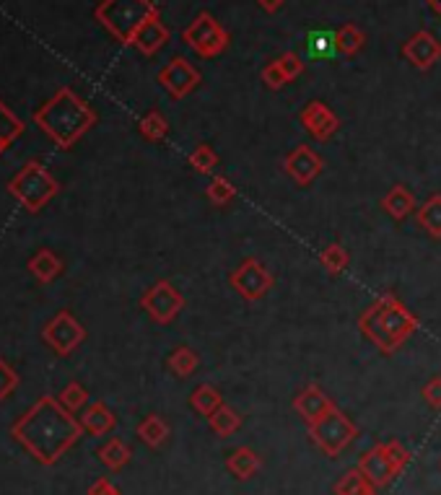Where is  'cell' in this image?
Returning <instances> with one entry per match:
<instances>
[{"instance_id": "obj_30", "label": "cell", "mask_w": 441, "mask_h": 495, "mask_svg": "<svg viewBox=\"0 0 441 495\" xmlns=\"http://www.w3.org/2000/svg\"><path fill=\"white\" fill-rule=\"evenodd\" d=\"M24 135V120H21L19 114H14V112L8 110L5 104H3V99H0V156L11 148V143Z\"/></svg>"}, {"instance_id": "obj_29", "label": "cell", "mask_w": 441, "mask_h": 495, "mask_svg": "<svg viewBox=\"0 0 441 495\" xmlns=\"http://www.w3.org/2000/svg\"><path fill=\"white\" fill-rule=\"evenodd\" d=\"M307 53H309V57H314V60H330V57L340 55V53H338L335 32H328V29L309 32V34H307Z\"/></svg>"}, {"instance_id": "obj_44", "label": "cell", "mask_w": 441, "mask_h": 495, "mask_svg": "<svg viewBox=\"0 0 441 495\" xmlns=\"http://www.w3.org/2000/svg\"><path fill=\"white\" fill-rule=\"evenodd\" d=\"M428 5H431V11H434V14H439L441 16V0H428Z\"/></svg>"}, {"instance_id": "obj_13", "label": "cell", "mask_w": 441, "mask_h": 495, "mask_svg": "<svg viewBox=\"0 0 441 495\" xmlns=\"http://www.w3.org/2000/svg\"><path fill=\"white\" fill-rule=\"evenodd\" d=\"M299 122H301V128L307 130L314 141H319V143L330 141L332 135L340 130V120H338V114H335L325 102H319V99L309 102L304 110L299 112Z\"/></svg>"}, {"instance_id": "obj_10", "label": "cell", "mask_w": 441, "mask_h": 495, "mask_svg": "<svg viewBox=\"0 0 441 495\" xmlns=\"http://www.w3.org/2000/svg\"><path fill=\"white\" fill-rule=\"evenodd\" d=\"M42 337H44V343H47L50 348L55 350L57 355L65 358V355H71V353L86 340V330H83V325L75 319L74 314L60 312L44 325Z\"/></svg>"}, {"instance_id": "obj_1", "label": "cell", "mask_w": 441, "mask_h": 495, "mask_svg": "<svg viewBox=\"0 0 441 495\" xmlns=\"http://www.w3.org/2000/svg\"><path fill=\"white\" fill-rule=\"evenodd\" d=\"M11 433L39 464L53 467L86 431L81 421H75L74 412L60 404V400L39 397L11 428Z\"/></svg>"}, {"instance_id": "obj_31", "label": "cell", "mask_w": 441, "mask_h": 495, "mask_svg": "<svg viewBox=\"0 0 441 495\" xmlns=\"http://www.w3.org/2000/svg\"><path fill=\"white\" fill-rule=\"evenodd\" d=\"M371 490H377V488L368 482L367 477H364V472H361L358 467L348 470L346 475L335 482V488H332V493L335 495H367V493H371Z\"/></svg>"}, {"instance_id": "obj_41", "label": "cell", "mask_w": 441, "mask_h": 495, "mask_svg": "<svg viewBox=\"0 0 441 495\" xmlns=\"http://www.w3.org/2000/svg\"><path fill=\"white\" fill-rule=\"evenodd\" d=\"M421 394H423V400H426V404H428L431 410L441 412V376H431V379L423 384Z\"/></svg>"}, {"instance_id": "obj_34", "label": "cell", "mask_w": 441, "mask_h": 495, "mask_svg": "<svg viewBox=\"0 0 441 495\" xmlns=\"http://www.w3.org/2000/svg\"><path fill=\"white\" fill-rule=\"evenodd\" d=\"M141 135L151 141V143H162L166 135H169V122H166V117L159 110H151L143 114V120H141Z\"/></svg>"}, {"instance_id": "obj_38", "label": "cell", "mask_w": 441, "mask_h": 495, "mask_svg": "<svg viewBox=\"0 0 441 495\" xmlns=\"http://www.w3.org/2000/svg\"><path fill=\"white\" fill-rule=\"evenodd\" d=\"M278 60V65H280V71H283V75L289 78V83L291 81H296L299 75L304 73V60H301V55H296L294 50H289V53H283L280 57H276Z\"/></svg>"}, {"instance_id": "obj_12", "label": "cell", "mask_w": 441, "mask_h": 495, "mask_svg": "<svg viewBox=\"0 0 441 495\" xmlns=\"http://www.w3.org/2000/svg\"><path fill=\"white\" fill-rule=\"evenodd\" d=\"M283 171L294 180L299 187H309V184L325 171V159L314 150L312 146H296L286 161H283Z\"/></svg>"}, {"instance_id": "obj_8", "label": "cell", "mask_w": 441, "mask_h": 495, "mask_svg": "<svg viewBox=\"0 0 441 495\" xmlns=\"http://www.w3.org/2000/svg\"><path fill=\"white\" fill-rule=\"evenodd\" d=\"M229 283H231V288H234L244 301H262L265 296L273 291L276 277H273V273H270L258 257H244L240 265L231 270Z\"/></svg>"}, {"instance_id": "obj_21", "label": "cell", "mask_w": 441, "mask_h": 495, "mask_svg": "<svg viewBox=\"0 0 441 495\" xmlns=\"http://www.w3.org/2000/svg\"><path fill=\"white\" fill-rule=\"evenodd\" d=\"M201 366V353L198 350H192L190 345H180V348H174L169 353V358H166V368L177 376V379H187V376H192L195 371Z\"/></svg>"}, {"instance_id": "obj_25", "label": "cell", "mask_w": 441, "mask_h": 495, "mask_svg": "<svg viewBox=\"0 0 441 495\" xmlns=\"http://www.w3.org/2000/svg\"><path fill=\"white\" fill-rule=\"evenodd\" d=\"M416 223L431 238H441V195L426 198V202L416 210Z\"/></svg>"}, {"instance_id": "obj_23", "label": "cell", "mask_w": 441, "mask_h": 495, "mask_svg": "<svg viewBox=\"0 0 441 495\" xmlns=\"http://www.w3.org/2000/svg\"><path fill=\"white\" fill-rule=\"evenodd\" d=\"M223 397H220V392L213 384H198L192 389V394H190V407L202 415V418H211L219 407H223Z\"/></svg>"}, {"instance_id": "obj_37", "label": "cell", "mask_w": 441, "mask_h": 495, "mask_svg": "<svg viewBox=\"0 0 441 495\" xmlns=\"http://www.w3.org/2000/svg\"><path fill=\"white\" fill-rule=\"evenodd\" d=\"M385 449H387V457L392 461V467H395V472L397 475H403L405 470H407V464H410V451L405 449L400 441H385Z\"/></svg>"}, {"instance_id": "obj_45", "label": "cell", "mask_w": 441, "mask_h": 495, "mask_svg": "<svg viewBox=\"0 0 441 495\" xmlns=\"http://www.w3.org/2000/svg\"><path fill=\"white\" fill-rule=\"evenodd\" d=\"M367 495H379V493H377V490H371V493H367Z\"/></svg>"}, {"instance_id": "obj_14", "label": "cell", "mask_w": 441, "mask_h": 495, "mask_svg": "<svg viewBox=\"0 0 441 495\" xmlns=\"http://www.w3.org/2000/svg\"><path fill=\"white\" fill-rule=\"evenodd\" d=\"M403 57L418 71H431L441 60V42L428 29H421L403 44Z\"/></svg>"}, {"instance_id": "obj_3", "label": "cell", "mask_w": 441, "mask_h": 495, "mask_svg": "<svg viewBox=\"0 0 441 495\" xmlns=\"http://www.w3.org/2000/svg\"><path fill=\"white\" fill-rule=\"evenodd\" d=\"M34 122L57 146L71 148L96 125V112L74 89L65 86L34 112Z\"/></svg>"}, {"instance_id": "obj_42", "label": "cell", "mask_w": 441, "mask_h": 495, "mask_svg": "<svg viewBox=\"0 0 441 495\" xmlns=\"http://www.w3.org/2000/svg\"><path fill=\"white\" fill-rule=\"evenodd\" d=\"M89 495H122V490H117L107 477H102L89 488Z\"/></svg>"}, {"instance_id": "obj_32", "label": "cell", "mask_w": 441, "mask_h": 495, "mask_svg": "<svg viewBox=\"0 0 441 495\" xmlns=\"http://www.w3.org/2000/svg\"><path fill=\"white\" fill-rule=\"evenodd\" d=\"M348 262H350V255L343 244H328V247L319 252V265H322L330 276H340V273H346Z\"/></svg>"}, {"instance_id": "obj_9", "label": "cell", "mask_w": 441, "mask_h": 495, "mask_svg": "<svg viewBox=\"0 0 441 495\" xmlns=\"http://www.w3.org/2000/svg\"><path fill=\"white\" fill-rule=\"evenodd\" d=\"M141 309L156 322V325H172L184 309V296L177 291L174 283L156 280L146 294L141 296Z\"/></svg>"}, {"instance_id": "obj_17", "label": "cell", "mask_w": 441, "mask_h": 495, "mask_svg": "<svg viewBox=\"0 0 441 495\" xmlns=\"http://www.w3.org/2000/svg\"><path fill=\"white\" fill-rule=\"evenodd\" d=\"M169 39H172V32L166 29V24L162 21V14H156L153 19L146 21V24L141 26V32L135 34V39H132V44H130V47H135L141 55L151 57V55H156Z\"/></svg>"}, {"instance_id": "obj_36", "label": "cell", "mask_w": 441, "mask_h": 495, "mask_svg": "<svg viewBox=\"0 0 441 495\" xmlns=\"http://www.w3.org/2000/svg\"><path fill=\"white\" fill-rule=\"evenodd\" d=\"M187 161H190V166H192L198 174H211V171L219 166V156H216V150L208 146V143H201V146L190 153Z\"/></svg>"}, {"instance_id": "obj_18", "label": "cell", "mask_w": 441, "mask_h": 495, "mask_svg": "<svg viewBox=\"0 0 441 495\" xmlns=\"http://www.w3.org/2000/svg\"><path fill=\"white\" fill-rule=\"evenodd\" d=\"M262 470V457L252 446H237L229 457H226V472L237 477L240 482H247Z\"/></svg>"}, {"instance_id": "obj_11", "label": "cell", "mask_w": 441, "mask_h": 495, "mask_svg": "<svg viewBox=\"0 0 441 495\" xmlns=\"http://www.w3.org/2000/svg\"><path fill=\"white\" fill-rule=\"evenodd\" d=\"M201 81H202L201 71L182 55L172 57L164 68L159 71V83H162V89H164L172 99H184V96H190V93L201 86Z\"/></svg>"}, {"instance_id": "obj_35", "label": "cell", "mask_w": 441, "mask_h": 495, "mask_svg": "<svg viewBox=\"0 0 441 495\" xmlns=\"http://www.w3.org/2000/svg\"><path fill=\"white\" fill-rule=\"evenodd\" d=\"M60 404L65 407V410H71V412H81L86 404H89V392H86V386L78 384V382H71V384L65 386L63 392H60Z\"/></svg>"}, {"instance_id": "obj_6", "label": "cell", "mask_w": 441, "mask_h": 495, "mask_svg": "<svg viewBox=\"0 0 441 495\" xmlns=\"http://www.w3.org/2000/svg\"><path fill=\"white\" fill-rule=\"evenodd\" d=\"M309 428V439L312 443L325 454V457H340L350 443L358 436V428L356 422H350V418L346 412H340L338 407H332L330 412L325 418H319Z\"/></svg>"}, {"instance_id": "obj_4", "label": "cell", "mask_w": 441, "mask_h": 495, "mask_svg": "<svg viewBox=\"0 0 441 495\" xmlns=\"http://www.w3.org/2000/svg\"><path fill=\"white\" fill-rule=\"evenodd\" d=\"M159 14L153 0H102L93 11L96 21L122 44H132L141 26Z\"/></svg>"}, {"instance_id": "obj_39", "label": "cell", "mask_w": 441, "mask_h": 495, "mask_svg": "<svg viewBox=\"0 0 441 495\" xmlns=\"http://www.w3.org/2000/svg\"><path fill=\"white\" fill-rule=\"evenodd\" d=\"M260 78H262V83L270 89V92H280L283 86H289V78L283 75V71H280V65H278V60H270L265 68H262V73H260Z\"/></svg>"}, {"instance_id": "obj_43", "label": "cell", "mask_w": 441, "mask_h": 495, "mask_svg": "<svg viewBox=\"0 0 441 495\" xmlns=\"http://www.w3.org/2000/svg\"><path fill=\"white\" fill-rule=\"evenodd\" d=\"M286 0H258V5L265 11V14H278L283 8Z\"/></svg>"}, {"instance_id": "obj_28", "label": "cell", "mask_w": 441, "mask_h": 495, "mask_svg": "<svg viewBox=\"0 0 441 495\" xmlns=\"http://www.w3.org/2000/svg\"><path fill=\"white\" fill-rule=\"evenodd\" d=\"M208 425H211V431H213L219 439H229V436H234L241 428V415L231 407V404H223V407H219V410L208 418Z\"/></svg>"}, {"instance_id": "obj_33", "label": "cell", "mask_w": 441, "mask_h": 495, "mask_svg": "<svg viewBox=\"0 0 441 495\" xmlns=\"http://www.w3.org/2000/svg\"><path fill=\"white\" fill-rule=\"evenodd\" d=\"M205 198L211 200V205H216V208H226L229 202L237 198V187L231 184V180H226L223 174H216L208 187H205Z\"/></svg>"}, {"instance_id": "obj_7", "label": "cell", "mask_w": 441, "mask_h": 495, "mask_svg": "<svg viewBox=\"0 0 441 495\" xmlns=\"http://www.w3.org/2000/svg\"><path fill=\"white\" fill-rule=\"evenodd\" d=\"M182 42L201 57H219L229 50L231 34L220 26L216 16L202 11L195 21H190V26H184Z\"/></svg>"}, {"instance_id": "obj_26", "label": "cell", "mask_w": 441, "mask_h": 495, "mask_svg": "<svg viewBox=\"0 0 441 495\" xmlns=\"http://www.w3.org/2000/svg\"><path fill=\"white\" fill-rule=\"evenodd\" d=\"M96 457L102 459V464H104L107 470L120 472L122 467H128L132 451H130V446L122 439H110L99 451H96Z\"/></svg>"}, {"instance_id": "obj_16", "label": "cell", "mask_w": 441, "mask_h": 495, "mask_svg": "<svg viewBox=\"0 0 441 495\" xmlns=\"http://www.w3.org/2000/svg\"><path fill=\"white\" fill-rule=\"evenodd\" d=\"M358 470L364 472L368 482L379 490V488H389L392 485V480L397 477L395 472V467H392V461L387 457V449L385 443H377V446H371L364 457L358 459Z\"/></svg>"}, {"instance_id": "obj_19", "label": "cell", "mask_w": 441, "mask_h": 495, "mask_svg": "<svg viewBox=\"0 0 441 495\" xmlns=\"http://www.w3.org/2000/svg\"><path fill=\"white\" fill-rule=\"evenodd\" d=\"M78 421H81L86 433H92V436H107V433L114 431V425H117V415L104 403H89L81 410V418Z\"/></svg>"}, {"instance_id": "obj_24", "label": "cell", "mask_w": 441, "mask_h": 495, "mask_svg": "<svg viewBox=\"0 0 441 495\" xmlns=\"http://www.w3.org/2000/svg\"><path fill=\"white\" fill-rule=\"evenodd\" d=\"M135 433L151 449H162L166 441H169V425H166L162 415H146L143 421L138 422Z\"/></svg>"}, {"instance_id": "obj_27", "label": "cell", "mask_w": 441, "mask_h": 495, "mask_svg": "<svg viewBox=\"0 0 441 495\" xmlns=\"http://www.w3.org/2000/svg\"><path fill=\"white\" fill-rule=\"evenodd\" d=\"M335 39H338V53L346 57H356L367 47V34L356 24H340Z\"/></svg>"}, {"instance_id": "obj_2", "label": "cell", "mask_w": 441, "mask_h": 495, "mask_svg": "<svg viewBox=\"0 0 441 495\" xmlns=\"http://www.w3.org/2000/svg\"><path fill=\"white\" fill-rule=\"evenodd\" d=\"M358 330L382 355H392L418 330V316L395 294H382L361 314Z\"/></svg>"}, {"instance_id": "obj_22", "label": "cell", "mask_w": 441, "mask_h": 495, "mask_svg": "<svg viewBox=\"0 0 441 495\" xmlns=\"http://www.w3.org/2000/svg\"><path fill=\"white\" fill-rule=\"evenodd\" d=\"M29 270L39 283H53V280L63 276V259L50 249H39L37 255L29 259Z\"/></svg>"}, {"instance_id": "obj_20", "label": "cell", "mask_w": 441, "mask_h": 495, "mask_svg": "<svg viewBox=\"0 0 441 495\" xmlns=\"http://www.w3.org/2000/svg\"><path fill=\"white\" fill-rule=\"evenodd\" d=\"M382 210L392 220L410 218L418 208H416V195L405 187V184H392L389 192L382 198Z\"/></svg>"}, {"instance_id": "obj_40", "label": "cell", "mask_w": 441, "mask_h": 495, "mask_svg": "<svg viewBox=\"0 0 441 495\" xmlns=\"http://www.w3.org/2000/svg\"><path fill=\"white\" fill-rule=\"evenodd\" d=\"M19 389V374L0 358V403L8 400Z\"/></svg>"}, {"instance_id": "obj_15", "label": "cell", "mask_w": 441, "mask_h": 495, "mask_svg": "<svg viewBox=\"0 0 441 495\" xmlns=\"http://www.w3.org/2000/svg\"><path fill=\"white\" fill-rule=\"evenodd\" d=\"M332 407H338V404L332 403L330 394H328L319 384H307L294 397V410L307 425H312V422H317L319 418H325Z\"/></svg>"}, {"instance_id": "obj_5", "label": "cell", "mask_w": 441, "mask_h": 495, "mask_svg": "<svg viewBox=\"0 0 441 495\" xmlns=\"http://www.w3.org/2000/svg\"><path fill=\"white\" fill-rule=\"evenodd\" d=\"M8 192L29 213H39L60 192V184L39 161H29V164L21 166L19 174L8 182Z\"/></svg>"}]
</instances>
